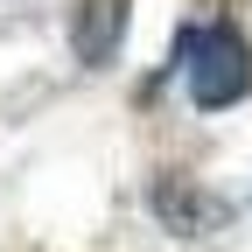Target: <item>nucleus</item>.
<instances>
[{
  "label": "nucleus",
  "instance_id": "f257e3e1",
  "mask_svg": "<svg viewBox=\"0 0 252 252\" xmlns=\"http://www.w3.org/2000/svg\"><path fill=\"white\" fill-rule=\"evenodd\" d=\"M175 56H182V70H189V98H196L203 112H224V105H238L245 91H252V49L238 42V28H224V21L182 28Z\"/></svg>",
  "mask_w": 252,
  "mask_h": 252
},
{
  "label": "nucleus",
  "instance_id": "7ed1b4c3",
  "mask_svg": "<svg viewBox=\"0 0 252 252\" xmlns=\"http://www.w3.org/2000/svg\"><path fill=\"white\" fill-rule=\"evenodd\" d=\"M119 35H126V0H84L77 21H70L77 63H112L119 56Z\"/></svg>",
  "mask_w": 252,
  "mask_h": 252
},
{
  "label": "nucleus",
  "instance_id": "f03ea898",
  "mask_svg": "<svg viewBox=\"0 0 252 252\" xmlns=\"http://www.w3.org/2000/svg\"><path fill=\"white\" fill-rule=\"evenodd\" d=\"M147 203H154V217H161L168 231H182V238H210V231H224V217H231L210 189H196L189 175H161Z\"/></svg>",
  "mask_w": 252,
  "mask_h": 252
}]
</instances>
